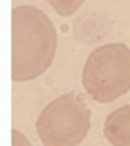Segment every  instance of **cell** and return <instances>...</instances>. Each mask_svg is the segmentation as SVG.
<instances>
[{"label":"cell","instance_id":"cell-3","mask_svg":"<svg viewBox=\"0 0 130 146\" xmlns=\"http://www.w3.org/2000/svg\"><path fill=\"white\" fill-rule=\"evenodd\" d=\"M91 112L79 95L68 93L48 103L36 120L44 146H77L90 129Z\"/></svg>","mask_w":130,"mask_h":146},{"label":"cell","instance_id":"cell-6","mask_svg":"<svg viewBox=\"0 0 130 146\" xmlns=\"http://www.w3.org/2000/svg\"><path fill=\"white\" fill-rule=\"evenodd\" d=\"M12 141H13V146H31L30 142L26 140V137L22 133H20L18 131H13L12 132Z\"/></svg>","mask_w":130,"mask_h":146},{"label":"cell","instance_id":"cell-2","mask_svg":"<svg viewBox=\"0 0 130 146\" xmlns=\"http://www.w3.org/2000/svg\"><path fill=\"white\" fill-rule=\"evenodd\" d=\"M82 84L96 102L108 103L130 90V48L125 43H108L88 55Z\"/></svg>","mask_w":130,"mask_h":146},{"label":"cell","instance_id":"cell-4","mask_svg":"<svg viewBox=\"0 0 130 146\" xmlns=\"http://www.w3.org/2000/svg\"><path fill=\"white\" fill-rule=\"evenodd\" d=\"M103 132L113 146H130V104L120 107L107 116Z\"/></svg>","mask_w":130,"mask_h":146},{"label":"cell","instance_id":"cell-1","mask_svg":"<svg viewBox=\"0 0 130 146\" xmlns=\"http://www.w3.org/2000/svg\"><path fill=\"white\" fill-rule=\"evenodd\" d=\"M57 46L53 24L33 5L16 7L12 12V78L30 81L51 65Z\"/></svg>","mask_w":130,"mask_h":146},{"label":"cell","instance_id":"cell-5","mask_svg":"<svg viewBox=\"0 0 130 146\" xmlns=\"http://www.w3.org/2000/svg\"><path fill=\"white\" fill-rule=\"evenodd\" d=\"M60 16H72L78 11L85 0H46Z\"/></svg>","mask_w":130,"mask_h":146}]
</instances>
